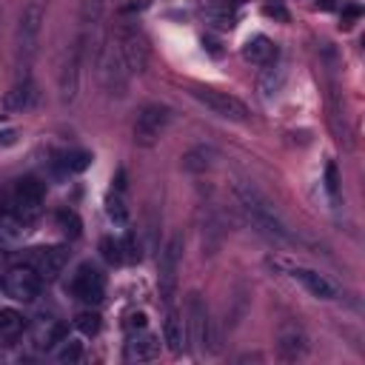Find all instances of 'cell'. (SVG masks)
I'll use <instances>...</instances> for the list:
<instances>
[{"label": "cell", "instance_id": "6da1fadb", "mask_svg": "<svg viewBox=\"0 0 365 365\" xmlns=\"http://www.w3.org/2000/svg\"><path fill=\"white\" fill-rule=\"evenodd\" d=\"M234 195H237V203L246 212V217L263 234H268L271 240H280V243H297V234L291 231V226L283 220V214L274 209V203L257 186H251V182H246V180H237Z\"/></svg>", "mask_w": 365, "mask_h": 365}, {"label": "cell", "instance_id": "7a4b0ae2", "mask_svg": "<svg viewBox=\"0 0 365 365\" xmlns=\"http://www.w3.org/2000/svg\"><path fill=\"white\" fill-rule=\"evenodd\" d=\"M46 23V9L40 4H29L18 21V32H15V58H18V69L23 72V77H29V66L38 55L40 46V32Z\"/></svg>", "mask_w": 365, "mask_h": 365}, {"label": "cell", "instance_id": "3957f363", "mask_svg": "<svg viewBox=\"0 0 365 365\" xmlns=\"http://www.w3.org/2000/svg\"><path fill=\"white\" fill-rule=\"evenodd\" d=\"M86 43H89V23L83 26V32L72 40V46L63 55L60 63V75H58V86H60V100L72 103L77 97L80 89V69H83V55H86Z\"/></svg>", "mask_w": 365, "mask_h": 365}, {"label": "cell", "instance_id": "277c9868", "mask_svg": "<svg viewBox=\"0 0 365 365\" xmlns=\"http://www.w3.org/2000/svg\"><path fill=\"white\" fill-rule=\"evenodd\" d=\"M180 263H182V234L174 231V234L168 237V243L163 246L160 260H157V291H160V300H163L165 305H171V300H174V294H177Z\"/></svg>", "mask_w": 365, "mask_h": 365}, {"label": "cell", "instance_id": "5b68a950", "mask_svg": "<svg viewBox=\"0 0 365 365\" xmlns=\"http://www.w3.org/2000/svg\"><path fill=\"white\" fill-rule=\"evenodd\" d=\"M114 46H117V52H120L129 75H143L146 72V66H148V40H146V35L137 26L123 23L117 29Z\"/></svg>", "mask_w": 365, "mask_h": 365}, {"label": "cell", "instance_id": "8992f818", "mask_svg": "<svg viewBox=\"0 0 365 365\" xmlns=\"http://www.w3.org/2000/svg\"><path fill=\"white\" fill-rule=\"evenodd\" d=\"M192 97L197 100V103H203L209 111H214L217 117H226V120H234V123H246L251 114H249V106L240 100V97H234V94H229V92H217V89H203V86H197V89H192Z\"/></svg>", "mask_w": 365, "mask_h": 365}, {"label": "cell", "instance_id": "52a82bcc", "mask_svg": "<svg viewBox=\"0 0 365 365\" xmlns=\"http://www.w3.org/2000/svg\"><path fill=\"white\" fill-rule=\"evenodd\" d=\"M40 288H43V277L29 266H12L6 274H4V291L15 300V303H35L40 297Z\"/></svg>", "mask_w": 365, "mask_h": 365}, {"label": "cell", "instance_id": "ba28073f", "mask_svg": "<svg viewBox=\"0 0 365 365\" xmlns=\"http://www.w3.org/2000/svg\"><path fill=\"white\" fill-rule=\"evenodd\" d=\"M171 123V109L163 106V103H148L137 111V120H134V140L140 146H151L160 140V134L168 129Z\"/></svg>", "mask_w": 365, "mask_h": 365}, {"label": "cell", "instance_id": "9c48e42d", "mask_svg": "<svg viewBox=\"0 0 365 365\" xmlns=\"http://www.w3.org/2000/svg\"><path fill=\"white\" fill-rule=\"evenodd\" d=\"M69 288H72V294H75L80 303L97 305V303H103V297H106V274H103L97 266L83 263V266H77V271H75Z\"/></svg>", "mask_w": 365, "mask_h": 365}, {"label": "cell", "instance_id": "30bf717a", "mask_svg": "<svg viewBox=\"0 0 365 365\" xmlns=\"http://www.w3.org/2000/svg\"><path fill=\"white\" fill-rule=\"evenodd\" d=\"M274 266H280L291 280H297L311 297H317V300H334L337 297V285L328 277H322L320 271L305 268V266H291V263H283V260H277Z\"/></svg>", "mask_w": 365, "mask_h": 365}, {"label": "cell", "instance_id": "8fae6325", "mask_svg": "<svg viewBox=\"0 0 365 365\" xmlns=\"http://www.w3.org/2000/svg\"><path fill=\"white\" fill-rule=\"evenodd\" d=\"M43 197H46V189L38 177H21L15 182V212L29 223L40 214V206H43Z\"/></svg>", "mask_w": 365, "mask_h": 365}, {"label": "cell", "instance_id": "7c38bea8", "mask_svg": "<svg viewBox=\"0 0 365 365\" xmlns=\"http://www.w3.org/2000/svg\"><path fill=\"white\" fill-rule=\"evenodd\" d=\"M186 328H189V342H195L200 351L209 348V308H206V300L195 291L189 294V303H186Z\"/></svg>", "mask_w": 365, "mask_h": 365}, {"label": "cell", "instance_id": "4fadbf2b", "mask_svg": "<svg viewBox=\"0 0 365 365\" xmlns=\"http://www.w3.org/2000/svg\"><path fill=\"white\" fill-rule=\"evenodd\" d=\"M100 77H103V86H106L109 94H117V97L126 94V86H129V77L131 75H129V69H126L117 46H109L106 49V55L100 60Z\"/></svg>", "mask_w": 365, "mask_h": 365}, {"label": "cell", "instance_id": "5bb4252c", "mask_svg": "<svg viewBox=\"0 0 365 365\" xmlns=\"http://www.w3.org/2000/svg\"><path fill=\"white\" fill-rule=\"evenodd\" d=\"M69 249L66 246H46V249H32L29 254V266L43 277V280H55L60 277V271L69 263Z\"/></svg>", "mask_w": 365, "mask_h": 365}, {"label": "cell", "instance_id": "9a60e30c", "mask_svg": "<svg viewBox=\"0 0 365 365\" xmlns=\"http://www.w3.org/2000/svg\"><path fill=\"white\" fill-rule=\"evenodd\" d=\"M277 351L285 356V359H300L305 356L308 351V337L303 331V325L297 322H283L277 328Z\"/></svg>", "mask_w": 365, "mask_h": 365}, {"label": "cell", "instance_id": "2e32d148", "mask_svg": "<svg viewBox=\"0 0 365 365\" xmlns=\"http://www.w3.org/2000/svg\"><path fill=\"white\" fill-rule=\"evenodd\" d=\"M157 354H160V339L154 334H148L146 328L129 331V339H126V359L129 362H148Z\"/></svg>", "mask_w": 365, "mask_h": 365}, {"label": "cell", "instance_id": "e0dca14e", "mask_svg": "<svg viewBox=\"0 0 365 365\" xmlns=\"http://www.w3.org/2000/svg\"><path fill=\"white\" fill-rule=\"evenodd\" d=\"M243 58H246L249 63H254V66H268V63L277 58V46H274L266 35H257V38H251V40L243 46Z\"/></svg>", "mask_w": 365, "mask_h": 365}, {"label": "cell", "instance_id": "ac0fdd59", "mask_svg": "<svg viewBox=\"0 0 365 365\" xmlns=\"http://www.w3.org/2000/svg\"><path fill=\"white\" fill-rule=\"evenodd\" d=\"M35 97H38V92H35L32 77H21V80L9 89V94H6V109H9V111L32 109V106H35Z\"/></svg>", "mask_w": 365, "mask_h": 365}, {"label": "cell", "instance_id": "d6986e66", "mask_svg": "<svg viewBox=\"0 0 365 365\" xmlns=\"http://www.w3.org/2000/svg\"><path fill=\"white\" fill-rule=\"evenodd\" d=\"M63 339H66V325L63 322H58V320H40L35 325V345L40 351H49V348H55Z\"/></svg>", "mask_w": 365, "mask_h": 365}, {"label": "cell", "instance_id": "ffe728a7", "mask_svg": "<svg viewBox=\"0 0 365 365\" xmlns=\"http://www.w3.org/2000/svg\"><path fill=\"white\" fill-rule=\"evenodd\" d=\"M163 342L168 345L171 354H180L186 348V328H182V320L177 311H168L163 320Z\"/></svg>", "mask_w": 365, "mask_h": 365}, {"label": "cell", "instance_id": "44dd1931", "mask_svg": "<svg viewBox=\"0 0 365 365\" xmlns=\"http://www.w3.org/2000/svg\"><path fill=\"white\" fill-rule=\"evenodd\" d=\"M214 160H217V151H214V148L197 146V148H192V151L182 154V168L192 171V174H200V171H209V168L214 165Z\"/></svg>", "mask_w": 365, "mask_h": 365}, {"label": "cell", "instance_id": "7402d4cb", "mask_svg": "<svg viewBox=\"0 0 365 365\" xmlns=\"http://www.w3.org/2000/svg\"><path fill=\"white\" fill-rule=\"evenodd\" d=\"M92 165V154L89 151H63L58 160H55V168H58V174H80V171H86Z\"/></svg>", "mask_w": 365, "mask_h": 365}, {"label": "cell", "instance_id": "603a6c76", "mask_svg": "<svg viewBox=\"0 0 365 365\" xmlns=\"http://www.w3.org/2000/svg\"><path fill=\"white\" fill-rule=\"evenodd\" d=\"M283 83H285V72H283L280 66H271V69H266L263 77L257 80V92H260L263 100H271V97L283 89Z\"/></svg>", "mask_w": 365, "mask_h": 365}, {"label": "cell", "instance_id": "cb8c5ba5", "mask_svg": "<svg viewBox=\"0 0 365 365\" xmlns=\"http://www.w3.org/2000/svg\"><path fill=\"white\" fill-rule=\"evenodd\" d=\"M106 214H109V220L114 223V226H129V209H126V203H123V195L120 192H114L111 189V195H109V200H106Z\"/></svg>", "mask_w": 365, "mask_h": 365}, {"label": "cell", "instance_id": "d4e9b609", "mask_svg": "<svg viewBox=\"0 0 365 365\" xmlns=\"http://www.w3.org/2000/svg\"><path fill=\"white\" fill-rule=\"evenodd\" d=\"M23 314H18L15 308H0V337H15L23 331Z\"/></svg>", "mask_w": 365, "mask_h": 365}, {"label": "cell", "instance_id": "484cf974", "mask_svg": "<svg viewBox=\"0 0 365 365\" xmlns=\"http://www.w3.org/2000/svg\"><path fill=\"white\" fill-rule=\"evenodd\" d=\"M58 229L63 231V237H69V240H77V237H80V231H83V223H80L77 212H72V209H63V212H58Z\"/></svg>", "mask_w": 365, "mask_h": 365}, {"label": "cell", "instance_id": "4316f807", "mask_svg": "<svg viewBox=\"0 0 365 365\" xmlns=\"http://www.w3.org/2000/svg\"><path fill=\"white\" fill-rule=\"evenodd\" d=\"M75 328L83 334V337H94L100 331V314L97 311H80L75 317Z\"/></svg>", "mask_w": 365, "mask_h": 365}, {"label": "cell", "instance_id": "83f0119b", "mask_svg": "<svg viewBox=\"0 0 365 365\" xmlns=\"http://www.w3.org/2000/svg\"><path fill=\"white\" fill-rule=\"evenodd\" d=\"M23 229H26V220L18 212H0V231L4 234L18 237V234H23Z\"/></svg>", "mask_w": 365, "mask_h": 365}, {"label": "cell", "instance_id": "f1b7e54d", "mask_svg": "<svg viewBox=\"0 0 365 365\" xmlns=\"http://www.w3.org/2000/svg\"><path fill=\"white\" fill-rule=\"evenodd\" d=\"M58 362H80L83 359V345L75 339H63V345L58 348Z\"/></svg>", "mask_w": 365, "mask_h": 365}, {"label": "cell", "instance_id": "f546056e", "mask_svg": "<svg viewBox=\"0 0 365 365\" xmlns=\"http://www.w3.org/2000/svg\"><path fill=\"white\" fill-rule=\"evenodd\" d=\"M120 257H123V263H137L140 260V246H137V237L131 231H126V237L120 240Z\"/></svg>", "mask_w": 365, "mask_h": 365}, {"label": "cell", "instance_id": "4dcf8cb0", "mask_svg": "<svg viewBox=\"0 0 365 365\" xmlns=\"http://www.w3.org/2000/svg\"><path fill=\"white\" fill-rule=\"evenodd\" d=\"M325 189H328L331 200L339 197V174H337V163H328V165H325Z\"/></svg>", "mask_w": 365, "mask_h": 365}, {"label": "cell", "instance_id": "1f68e13d", "mask_svg": "<svg viewBox=\"0 0 365 365\" xmlns=\"http://www.w3.org/2000/svg\"><path fill=\"white\" fill-rule=\"evenodd\" d=\"M100 251H103V257L109 260V263H123V257H120V243L117 240H111V237H106L103 243H100Z\"/></svg>", "mask_w": 365, "mask_h": 365}, {"label": "cell", "instance_id": "d6a6232c", "mask_svg": "<svg viewBox=\"0 0 365 365\" xmlns=\"http://www.w3.org/2000/svg\"><path fill=\"white\" fill-rule=\"evenodd\" d=\"M126 328H129V331H143V328H146V314H143V311H131V314L126 317Z\"/></svg>", "mask_w": 365, "mask_h": 365}, {"label": "cell", "instance_id": "836d02e7", "mask_svg": "<svg viewBox=\"0 0 365 365\" xmlns=\"http://www.w3.org/2000/svg\"><path fill=\"white\" fill-rule=\"evenodd\" d=\"M111 182H114V192H120V195H123V192H126V171H123V168H117V174H114V180H111Z\"/></svg>", "mask_w": 365, "mask_h": 365}, {"label": "cell", "instance_id": "e575fe53", "mask_svg": "<svg viewBox=\"0 0 365 365\" xmlns=\"http://www.w3.org/2000/svg\"><path fill=\"white\" fill-rule=\"evenodd\" d=\"M266 12H268V15H271V18H274V15H277V18H280V21H285V18H288V15H285V9H283V6H277V4H274V6H266Z\"/></svg>", "mask_w": 365, "mask_h": 365}, {"label": "cell", "instance_id": "d590c367", "mask_svg": "<svg viewBox=\"0 0 365 365\" xmlns=\"http://www.w3.org/2000/svg\"><path fill=\"white\" fill-rule=\"evenodd\" d=\"M15 143V131L12 129H6L4 134H0V146H12Z\"/></svg>", "mask_w": 365, "mask_h": 365}, {"label": "cell", "instance_id": "8d00e7d4", "mask_svg": "<svg viewBox=\"0 0 365 365\" xmlns=\"http://www.w3.org/2000/svg\"><path fill=\"white\" fill-rule=\"evenodd\" d=\"M203 43H206V46H209V52H212V55H214V58H220V55H223V52H220V49H217V40H212V38H203Z\"/></svg>", "mask_w": 365, "mask_h": 365}, {"label": "cell", "instance_id": "74e56055", "mask_svg": "<svg viewBox=\"0 0 365 365\" xmlns=\"http://www.w3.org/2000/svg\"><path fill=\"white\" fill-rule=\"evenodd\" d=\"M317 6H320L322 12H331V9H334V0H317Z\"/></svg>", "mask_w": 365, "mask_h": 365}, {"label": "cell", "instance_id": "f35d334b", "mask_svg": "<svg viewBox=\"0 0 365 365\" xmlns=\"http://www.w3.org/2000/svg\"><path fill=\"white\" fill-rule=\"evenodd\" d=\"M223 4H226V6H240L243 0H223Z\"/></svg>", "mask_w": 365, "mask_h": 365}, {"label": "cell", "instance_id": "ab89813d", "mask_svg": "<svg viewBox=\"0 0 365 365\" xmlns=\"http://www.w3.org/2000/svg\"><path fill=\"white\" fill-rule=\"evenodd\" d=\"M6 257V246H4V240H0V260Z\"/></svg>", "mask_w": 365, "mask_h": 365}, {"label": "cell", "instance_id": "60d3db41", "mask_svg": "<svg viewBox=\"0 0 365 365\" xmlns=\"http://www.w3.org/2000/svg\"><path fill=\"white\" fill-rule=\"evenodd\" d=\"M0 123H4V117H0Z\"/></svg>", "mask_w": 365, "mask_h": 365}]
</instances>
